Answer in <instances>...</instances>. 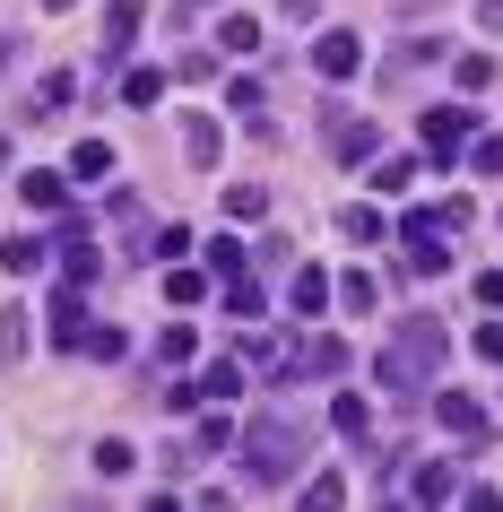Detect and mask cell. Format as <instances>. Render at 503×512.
I'll return each instance as SVG.
<instances>
[{"label": "cell", "mask_w": 503, "mask_h": 512, "mask_svg": "<svg viewBox=\"0 0 503 512\" xmlns=\"http://www.w3.org/2000/svg\"><path fill=\"white\" fill-rule=\"evenodd\" d=\"M235 460H243V478L261 486V495L295 486V478H304V460H313V417H295V408H269V417L235 426Z\"/></svg>", "instance_id": "cell-1"}, {"label": "cell", "mask_w": 503, "mask_h": 512, "mask_svg": "<svg viewBox=\"0 0 503 512\" xmlns=\"http://www.w3.org/2000/svg\"><path fill=\"white\" fill-rule=\"evenodd\" d=\"M451 356V330L434 322V313H408V322L373 348V391H391V400H417V391H434V374H443Z\"/></svg>", "instance_id": "cell-2"}, {"label": "cell", "mask_w": 503, "mask_h": 512, "mask_svg": "<svg viewBox=\"0 0 503 512\" xmlns=\"http://www.w3.org/2000/svg\"><path fill=\"white\" fill-rule=\"evenodd\" d=\"M425 157L434 165H451V157H469V139H477V105H434L425 113Z\"/></svg>", "instance_id": "cell-3"}, {"label": "cell", "mask_w": 503, "mask_h": 512, "mask_svg": "<svg viewBox=\"0 0 503 512\" xmlns=\"http://www.w3.org/2000/svg\"><path fill=\"white\" fill-rule=\"evenodd\" d=\"M139 27H148V0H105V44H96V79H105V70H122V61H131Z\"/></svg>", "instance_id": "cell-4"}, {"label": "cell", "mask_w": 503, "mask_h": 512, "mask_svg": "<svg viewBox=\"0 0 503 512\" xmlns=\"http://www.w3.org/2000/svg\"><path fill=\"white\" fill-rule=\"evenodd\" d=\"M313 70H321L330 87H347L356 70H365V35H356V27H321V35H313Z\"/></svg>", "instance_id": "cell-5"}, {"label": "cell", "mask_w": 503, "mask_h": 512, "mask_svg": "<svg viewBox=\"0 0 503 512\" xmlns=\"http://www.w3.org/2000/svg\"><path fill=\"white\" fill-rule=\"evenodd\" d=\"M278 374H287V382H304V374H313V382H339V374H347V339L313 330L304 348H287V365H278Z\"/></svg>", "instance_id": "cell-6"}, {"label": "cell", "mask_w": 503, "mask_h": 512, "mask_svg": "<svg viewBox=\"0 0 503 512\" xmlns=\"http://www.w3.org/2000/svg\"><path fill=\"white\" fill-rule=\"evenodd\" d=\"M330 304H339V278L321 270V261H295V278H287V313H295V322H321Z\"/></svg>", "instance_id": "cell-7"}, {"label": "cell", "mask_w": 503, "mask_h": 512, "mask_svg": "<svg viewBox=\"0 0 503 512\" xmlns=\"http://www.w3.org/2000/svg\"><path fill=\"white\" fill-rule=\"evenodd\" d=\"M434 417H443V434L451 443H486V434H495V417H486V400H469V391H434Z\"/></svg>", "instance_id": "cell-8"}, {"label": "cell", "mask_w": 503, "mask_h": 512, "mask_svg": "<svg viewBox=\"0 0 503 512\" xmlns=\"http://www.w3.org/2000/svg\"><path fill=\"white\" fill-rule=\"evenodd\" d=\"M217 157H226L217 113H183V165H191V174H217Z\"/></svg>", "instance_id": "cell-9"}, {"label": "cell", "mask_w": 503, "mask_h": 512, "mask_svg": "<svg viewBox=\"0 0 503 512\" xmlns=\"http://www.w3.org/2000/svg\"><path fill=\"white\" fill-rule=\"evenodd\" d=\"M53 348H87V287H53Z\"/></svg>", "instance_id": "cell-10"}, {"label": "cell", "mask_w": 503, "mask_h": 512, "mask_svg": "<svg viewBox=\"0 0 503 512\" xmlns=\"http://www.w3.org/2000/svg\"><path fill=\"white\" fill-rule=\"evenodd\" d=\"M330 434L356 443V452H373V400L365 391H339V400H330Z\"/></svg>", "instance_id": "cell-11"}, {"label": "cell", "mask_w": 503, "mask_h": 512, "mask_svg": "<svg viewBox=\"0 0 503 512\" xmlns=\"http://www.w3.org/2000/svg\"><path fill=\"white\" fill-rule=\"evenodd\" d=\"M18 191H27V209L61 217V209H70V165H27V183H18Z\"/></svg>", "instance_id": "cell-12"}, {"label": "cell", "mask_w": 503, "mask_h": 512, "mask_svg": "<svg viewBox=\"0 0 503 512\" xmlns=\"http://www.w3.org/2000/svg\"><path fill=\"white\" fill-rule=\"evenodd\" d=\"M373 148H382V131H373V122H347V113L330 105V157H347V165H365Z\"/></svg>", "instance_id": "cell-13"}, {"label": "cell", "mask_w": 503, "mask_h": 512, "mask_svg": "<svg viewBox=\"0 0 503 512\" xmlns=\"http://www.w3.org/2000/svg\"><path fill=\"white\" fill-rule=\"evenodd\" d=\"M408 504H460V469L451 460H425L417 478H408Z\"/></svg>", "instance_id": "cell-14"}, {"label": "cell", "mask_w": 503, "mask_h": 512, "mask_svg": "<svg viewBox=\"0 0 503 512\" xmlns=\"http://www.w3.org/2000/svg\"><path fill=\"white\" fill-rule=\"evenodd\" d=\"M217 304H226L235 322H261V313H269V296H261V278H252V270H243V278H217Z\"/></svg>", "instance_id": "cell-15"}, {"label": "cell", "mask_w": 503, "mask_h": 512, "mask_svg": "<svg viewBox=\"0 0 503 512\" xmlns=\"http://www.w3.org/2000/svg\"><path fill=\"white\" fill-rule=\"evenodd\" d=\"M70 96H79V79H70V70H44V79H35V96H27V122H53Z\"/></svg>", "instance_id": "cell-16"}, {"label": "cell", "mask_w": 503, "mask_h": 512, "mask_svg": "<svg viewBox=\"0 0 503 512\" xmlns=\"http://www.w3.org/2000/svg\"><path fill=\"white\" fill-rule=\"evenodd\" d=\"M44 252H53L44 235H9V243H0V270H9V278H44Z\"/></svg>", "instance_id": "cell-17"}, {"label": "cell", "mask_w": 503, "mask_h": 512, "mask_svg": "<svg viewBox=\"0 0 503 512\" xmlns=\"http://www.w3.org/2000/svg\"><path fill=\"white\" fill-rule=\"evenodd\" d=\"M339 235L347 243H382V235H391V217L373 209V200H347V209H339Z\"/></svg>", "instance_id": "cell-18"}, {"label": "cell", "mask_w": 503, "mask_h": 512, "mask_svg": "<svg viewBox=\"0 0 503 512\" xmlns=\"http://www.w3.org/2000/svg\"><path fill=\"white\" fill-rule=\"evenodd\" d=\"M217 44H226V61L261 53V18H243V9H226V18H217Z\"/></svg>", "instance_id": "cell-19"}, {"label": "cell", "mask_w": 503, "mask_h": 512, "mask_svg": "<svg viewBox=\"0 0 503 512\" xmlns=\"http://www.w3.org/2000/svg\"><path fill=\"white\" fill-rule=\"evenodd\" d=\"M113 174V148L105 139H79V148H70V183H105Z\"/></svg>", "instance_id": "cell-20"}, {"label": "cell", "mask_w": 503, "mask_h": 512, "mask_svg": "<svg viewBox=\"0 0 503 512\" xmlns=\"http://www.w3.org/2000/svg\"><path fill=\"white\" fill-rule=\"evenodd\" d=\"M252 217H269V191L261 183H226V226H252Z\"/></svg>", "instance_id": "cell-21"}, {"label": "cell", "mask_w": 503, "mask_h": 512, "mask_svg": "<svg viewBox=\"0 0 503 512\" xmlns=\"http://www.w3.org/2000/svg\"><path fill=\"white\" fill-rule=\"evenodd\" d=\"M191 356H200V330H191V322H165L157 330V365H191Z\"/></svg>", "instance_id": "cell-22"}, {"label": "cell", "mask_w": 503, "mask_h": 512, "mask_svg": "<svg viewBox=\"0 0 503 512\" xmlns=\"http://www.w3.org/2000/svg\"><path fill=\"white\" fill-rule=\"evenodd\" d=\"M235 391H243V365H235V356L200 365V400H235Z\"/></svg>", "instance_id": "cell-23"}, {"label": "cell", "mask_w": 503, "mask_h": 512, "mask_svg": "<svg viewBox=\"0 0 503 512\" xmlns=\"http://www.w3.org/2000/svg\"><path fill=\"white\" fill-rule=\"evenodd\" d=\"M165 296H174V304H200V296H209V270H191V261H165Z\"/></svg>", "instance_id": "cell-24"}, {"label": "cell", "mask_w": 503, "mask_h": 512, "mask_svg": "<svg viewBox=\"0 0 503 512\" xmlns=\"http://www.w3.org/2000/svg\"><path fill=\"white\" fill-rule=\"evenodd\" d=\"M451 87H460V96L495 87V53H460V61H451Z\"/></svg>", "instance_id": "cell-25"}, {"label": "cell", "mask_w": 503, "mask_h": 512, "mask_svg": "<svg viewBox=\"0 0 503 512\" xmlns=\"http://www.w3.org/2000/svg\"><path fill=\"white\" fill-rule=\"evenodd\" d=\"M243 270H252V252H243V243H235V226H226V235L209 243V278H243Z\"/></svg>", "instance_id": "cell-26"}, {"label": "cell", "mask_w": 503, "mask_h": 512, "mask_svg": "<svg viewBox=\"0 0 503 512\" xmlns=\"http://www.w3.org/2000/svg\"><path fill=\"white\" fill-rule=\"evenodd\" d=\"M373 304H382L373 270H347V278H339V313H373Z\"/></svg>", "instance_id": "cell-27"}, {"label": "cell", "mask_w": 503, "mask_h": 512, "mask_svg": "<svg viewBox=\"0 0 503 512\" xmlns=\"http://www.w3.org/2000/svg\"><path fill=\"white\" fill-rule=\"evenodd\" d=\"M131 469H139V452L122 434H105V443H96V478H131Z\"/></svg>", "instance_id": "cell-28"}, {"label": "cell", "mask_w": 503, "mask_h": 512, "mask_svg": "<svg viewBox=\"0 0 503 512\" xmlns=\"http://www.w3.org/2000/svg\"><path fill=\"white\" fill-rule=\"evenodd\" d=\"M122 105H165V70H131V79H122Z\"/></svg>", "instance_id": "cell-29"}, {"label": "cell", "mask_w": 503, "mask_h": 512, "mask_svg": "<svg viewBox=\"0 0 503 512\" xmlns=\"http://www.w3.org/2000/svg\"><path fill=\"white\" fill-rule=\"evenodd\" d=\"M304 504H313V512L347 504V478H339V469H313V478H304Z\"/></svg>", "instance_id": "cell-30"}, {"label": "cell", "mask_w": 503, "mask_h": 512, "mask_svg": "<svg viewBox=\"0 0 503 512\" xmlns=\"http://www.w3.org/2000/svg\"><path fill=\"white\" fill-rule=\"evenodd\" d=\"M27 313H18V304H9V313H0V365H18V356H27Z\"/></svg>", "instance_id": "cell-31"}, {"label": "cell", "mask_w": 503, "mask_h": 512, "mask_svg": "<svg viewBox=\"0 0 503 512\" xmlns=\"http://www.w3.org/2000/svg\"><path fill=\"white\" fill-rule=\"evenodd\" d=\"M261 105H269L261 79H235V87H226V113H243V122H261Z\"/></svg>", "instance_id": "cell-32"}, {"label": "cell", "mask_w": 503, "mask_h": 512, "mask_svg": "<svg viewBox=\"0 0 503 512\" xmlns=\"http://www.w3.org/2000/svg\"><path fill=\"white\" fill-rule=\"evenodd\" d=\"M408 183H417V157H382L373 165V191H408Z\"/></svg>", "instance_id": "cell-33"}, {"label": "cell", "mask_w": 503, "mask_h": 512, "mask_svg": "<svg viewBox=\"0 0 503 512\" xmlns=\"http://www.w3.org/2000/svg\"><path fill=\"white\" fill-rule=\"evenodd\" d=\"M122 348H131L122 330H87V348H79V356H96V365H113V356H122Z\"/></svg>", "instance_id": "cell-34"}, {"label": "cell", "mask_w": 503, "mask_h": 512, "mask_svg": "<svg viewBox=\"0 0 503 512\" xmlns=\"http://www.w3.org/2000/svg\"><path fill=\"white\" fill-rule=\"evenodd\" d=\"M148 252H157V261H183V252H191V226H157V243H148Z\"/></svg>", "instance_id": "cell-35"}, {"label": "cell", "mask_w": 503, "mask_h": 512, "mask_svg": "<svg viewBox=\"0 0 503 512\" xmlns=\"http://www.w3.org/2000/svg\"><path fill=\"white\" fill-rule=\"evenodd\" d=\"M235 443V417H200V452H226Z\"/></svg>", "instance_id": "cell-36"}, {"label": "cell", "mask_w": 503, "mask_h": 512, "mask_svg": "<svg viewBox=\"0 0 503 512\" xmlns=\"http://www.w3.org/2000/svg\"><path fill=\"white\" fill-rule=\"evenodd\" d=\"M469 165L477 174H503V139H469Z\"/></svg>", "instance_id": "cell-37"}, {"label": "cell", "mask_w": 503, "mask_h": 512, "mask_svg": "<svg viewBox=\"0 0 503 512\" xmlns=\"http://www.w3.org/2000/svg\"><path fill=\"white\" fill-rule=\"evenodd\" d=\"M477 356H486V365H503V322H477V339H469Z\"/></svg>", "instance_id": "cell-38"}, {"label": "cell", "mask_w": 503, "mask_h": 512, "mask_svg": "<svg viewBox=\"0 0 503 512\" xmlns=\"http://www.w3.org/2000/svg\"><path fill=\"white\" fill-rule=\"evenodd\" d=\"M477 304H486V313H503V270H477Z\"/></svg>", "instance_id": "cell-39"}, {"label": "cell", "mask_w": 503, "mask_h": 512, "mask_svg": "<svg viewBox=\"0 0 503 512\" xmlns=\"http://www.w3.org/2000/svg\"><path fill=\"white\" fill-rule=\"evenodd\" d=\"M477 27H486V35H503V0H477Z\"/></svg>", "instance_id": "cell-40"}, {"label": "cell", "mask_w": 503, "mask_h": 512, "mask_svg": "<svg viewBox=\"0 0 503 512\" xmlns=\"http://www.w3.org/2000/svg\"><path fill=\"white\" fill-rule=\"evenodd\" d=\"M287 18H295V27H313V18H321V0H287Z\"/></svg>", "instance_id": "cell-41"}, {"label": "cell", "mask_w": 503, "mask_h": 512, "mask_svg": "<svg viewBox=\"0 0 503 512\" xmlns=\"http://www.w3.org/2000/svg\"><path fill=\"white\" fill-rule=\"evenodd\" d=\"M44 9H79V0H44Z\"/></svg>", "instance_id": "cell-42"}]
</instances>
